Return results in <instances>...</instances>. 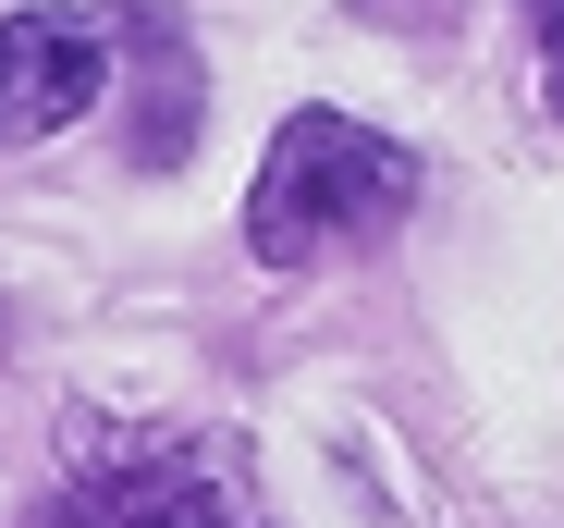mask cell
<instances>
[{
  "mask_svg": "<svg viewBox=\"0 0 564 528\" xmlns=\"http://www.w3.org/2000/svg\"><path fill=\"white\" fill-rule=\"evenodd\" d=\"M417 197V160L393 136H368L356 111H295L270 136L258 185H246V246L270 258V271H319V258L393 234Z\"/></svg>",
  "mask_w": 564,
  "mask_h": 528,
  "instance_id": "6da1fadb",
  "label": "cell"
},
{
  "mask_svg": "<svg viewBox=\"0 0 564 528\" xmlns=\"http://www.w3.org/2000/svg\"><path fill=\"white\" fill-rule=\"evenodd\" d=\"M528 13V37H540V99H552V123H564V0H516Z\"/></svg>",
  "mask_w": 564,
  "mask_h": 528,
  "instance_id": "277c9868",
  "label": "cell"
},
{
  "mask_svg": "<svg viewBox=\"0 0 564 528\" xmlns=\"http://www.w3.org/2000/svg\"><path fill=\"white\" fill-rule=\"evenodd\" d=\"M86 528H246V467L209 430H86V479H74Z\"/></svg>",
  "mask_w": 564,
  "mask_h": 528,
  "instance_id": "7a4b0ae2",
  "label": "cell"
},
{
  "mask_svg": "<svg viewBox=\"0 0 564 528\" xmlns=\"http://www.w3.org/2000/svg\"><path fill=\"white\" fill-rule=\"evenodd\" d=\"M111 86V13H74V0H25L0 25V148L62 136L86 99Z\"/></svg>",
  "mask_w": 564,
  "mask_h": 528,
  "instance_id": "3957f363",
  "label": "cell"
}]
</instances>
